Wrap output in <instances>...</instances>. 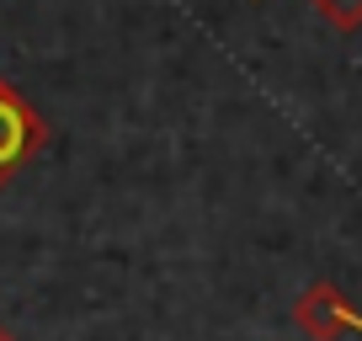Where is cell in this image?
<instances>
[{
    "label": "cell",
    "instance_id": "obj_5",
    "mask_svg": "<svg viewBox=\"0 0 362 341\" xmlns=\"http://www.w3.org/2000/svg\"><path fill=\"white\" fill-rule=\"evenodd\" d=\"M357 330H362V315H357Z\"/></svg>",
    "mask_w": 362,
    "mask_h": 341
},
{
    "label": "cell",
    "instance_id": "obj_4",
    "mask_svg": "<svg viewBox=\"0 0 362 341\" xmlns=\"http://www.w3.org/2000/svg\"><path fill=\"white\" fill-rule=\"evenodd\" d=\"M0 341H16V336H11V330H6V325H0Z\"/></svg>",
    "mask_w": 362,
    "mask_h": 341
},
{
    "label": "cell",
    "instance_id": "obj_3",
    "mask_svg": "<svg viewBox=\"0 0 362 341\" xmlns=\"http://www.w3.org/2000/svg\"><path fill=\"white\" fill-rule=\"evenodd\" d=\"M320 11V22L336 27V33H357L362 27V0H309Z\"/></svg>",
    "mask_w": 362,
    "mask_h": 341
},
{
    "label": "cell",
    "instance_id": "obj_2",
    "mask_svg": "<svg viewBox=\"0 0 362 341\" xmlns=\"http://www.w3.org/2000/svg\"><path fill=\"white\" fill-rule=\"evenodd\" d=\"M293 325L309 341H341L346 330H357V309H351V299L336 283H309L293 299Z\"/></svg>",
    "mask_w": 362,
    "mask_h": 341
},
{
    "label": "cell",
    "instance_id": "obj_1",
    "mask_svg": "<svg viewBox=\"0 0 362 341\" xmlns=\"http://www.w3.org/2000/svg\"><path fill=\"white\" fill-rule=\"evenodd\" d=\"M48 144V123L11 80L0 75V187Z\"/></svg>",
    "mask_w": 362,
    "mask_h": 341
}]
</instances>
